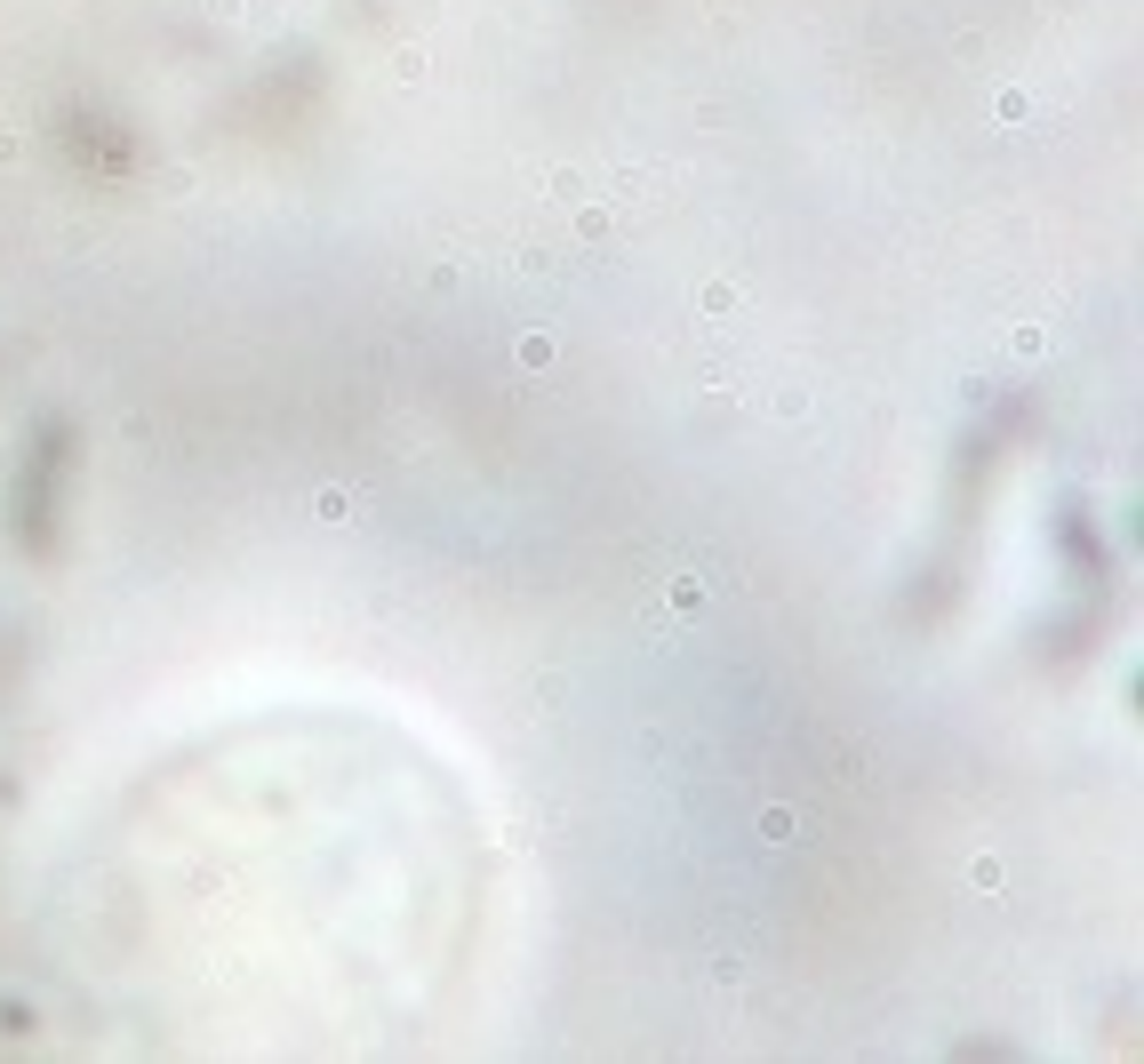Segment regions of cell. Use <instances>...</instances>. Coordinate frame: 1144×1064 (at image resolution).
I'll return each instance as SVG.
<instances>
[{"label": "cell", "instance_id": "6da1fadb", "mask_svg": "<svg viewBox=\"0 0 1144 1064\" xmlns=\"http://www.w3.org/2000/svg\"><path fill=\"white\" fill-rule=\"evenodd\" d=\"M545 193H553L561 208H584V176H576V168H545Z\"/></svg>", "mask_w": 1144, "mask_h": 1064}, {"label": "cell", "instance_id": "7a4b0ae2", "mask_svg": "<svg viewBox=\"0 0 1144 1064\" xmlns=\"http://www.w3.org/2000/svg\"><path fill=\"white\" fill-rule=\"evenodd\" d=\"M392 81H400V89L425 81V48H400V56H392Z\"/></svg>", "mask_w": 1144, "mask_h": 1064}, {"label": "cell", "instance_id": "3957f363", "mask_svg": "<svg viewBox=\"0 0 1144 1064\" xmlns=\"http://www.w3.org/2000/svg\"><path fill=\"white\" fill-rule=\"evenodd\" d=\"M313 512H321V520H352V489H321Z\"/></svg>", "mask_w": 1144, "mask_h": 1064}, {"label": "cell", "instance_id": "277c9868", "mask_svg": "<svg viewBox=\"0 0 1144 1064\" xmlns=\"http://www.w3.org/2000/svg\"><path fill=\"white\" fill-rule=\"evenodd\" d=\"M1000 880H1008V872H1000V857H977V864H969V889H985V897H993Z\"/></svg>", "mask_w": 1144, "mask_h": 1064}, {"label": "cell", "instance_id": "5b68a950", "mask_svg": "<svg viewBox=\"0 0 1144 1064\" xmlns=\"http://www.w3.org/2000/svg\"><path fill=\"white\" fill-rule=\"evenodd\" d=\"M793 833H801V824L785 808H760V841H793Z\"/></svg>", "mask_w": 1144, "mask_h": 1064}, {"label": "cell", "instance_id": "8992f818", "mask_svg": "<svg viewBox=\"0 0 1144 1064\" xmlns=\"http://www.w3.org/2000/svg\"><path fill=\"white\" fill-rule=\"evenodd\" d=\"M520 369H553V336H520Z\"/></svg>", "mask_w": 1144, "mask_h": 1064}]
</instances>
